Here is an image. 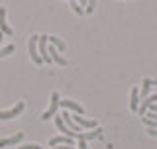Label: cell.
Listing matches in <instances>:
<instances>
[{
	"label": "cell",
	"mask_w": 157,
	"mask_h": 149,
	"mask_svg": "<svg viewBox=\"0 0 157 149\" xmlns=\"http://www.w3.org/2000/svg\"><path fill=\"white\" fill-rule=\"evenodd\" d=\"M2 37H4V33H2V32H0V43H2Z\"/></svg>",
	"instance_id": "obj_24"
},
{
	"label": "cell",
	"mask_w": 157,
	"mask_h": 149,
	"mask_svg": "<svg viewBox=\"0 0 157 149\" xmlns=\"http://www.w3.org/2000/svg\"><path fill=\"white\" fill-rule=\"evenodd\" d=\"M137 108H140V90H137V86H134L130 90V110L136 112Z\"/></svg>",
	"instance_id": "obj_13"
},
{
	"label": "cell",
	"mask_w": 157,
	"mask_h": 149,
	"mask_svg": "<svg viewBox=\"0 0 157 149\" xmlns=\"http://www.w3.org/2000/svg\"><path fill=\"white\" fill-rule=\"evenodd\" d=\"M37 39L39 36H32L29 37V41H28V49H29V57H32V61L36 63V65H41V57H39V53H37Z\"/></svg>",
	"instance_id": "obj_4"
},
{
	"label": "cell",
	"mask_w": 157,
	"mask_h": 149,
	"mask_svg": "<svg viewBox=\"0 0 157 149\" xmlns=\"http://www.w3.org/2000/svg\"><path fill=\"white\" fill-rule=\"evenodd\" d=\"M55 126H57V130L59 132H63V136H67V137H71V139H77V136L73 133L69 128L63 124V120H61V116H55Z\"/></svg>",
	"instance_id": "obj_14"
},
{
	"label": "cell",
	"mask_w": 157,
	"mask_h": 149,
	"mask_svg": "<svg viewBox=\"0 0 157 149\" xmlns=\"http://www.w3.org/2000/svg\"><path fill=\"white\" fill-rule=\"evenodd\" d=\"M47 47H49V36H39L37 39V53L41 57L43 63H51V57L47 53Z\"/></svg>",
	"instance_id": "obj_2"
},
{
	"label": "cell",
	"mask_w": 157,
	"mask_h": 149,
	"mask_svg": "<svg viewBox=\"0 0 157 149\" xmlns=\"http://www.w3.org/2000/svg\"><path fill=\"white\" fill-rule=\"evenodd\" d=\"M147 133H149L151 137H157V130H149V128H147Z\"/></svg>",
	"instance_id": "obj_22"
},
{
	"label": "cell",
	"mask_w": 157,
	"mask_h": 149,
	"mask_svg": "<svg viewBox=\"0 0 157 149\" xmlns=\"http://www.w3.org/2000/svg\"><path fill=\"white\" fill-rule=\"evenodd\" d=\"M22 139H24V132H18V133H14V136L6 137V139H0V149L8 147V145H16V143H20Z\"/></svg>",
	"instance_id": "obj_12"
},
{
	"label": "cell",
	"mask_w": 157,
	"mask_h": 149,
	"mask_svg": "<svg viewBox=\"0 0 157 149\" xmlns=\"http://www.w3.org/2000/svg\"><path fill=\"white\" fill-rule=\"evenodd\" d=\"M153 84H157L155 81H151V78H144V82H141V96L147 98V94H149V88L153 86Z\"/></svg>",
	"instance_id": "obj_16"
},
{
	"label": "cell",
	"mask_w": 157,
	"mask_h": 149,
	"mask_svg": "<svg viewBox=\"0 0 157 149\" xmlns=\"http://www.w3.org/2000/svg\"><path fill=\"white\" fill-rule=\"evenodd\" d=\"M149 114H157V104H153V106H149Z\"/></svg>",
	"instance_id": "obj_23"
},
{
	"label": "cell",
	"mask_w": 157,
	"mask_h": 149,
	"mask_svg": "<svg viewBox=\"0 0 157 149\" xmlns=\"http://www.w3.org/2000/svg\"><path fill=\"white\" fill-rule=\"evenodd\" d=\"M59 106L65 108V110H73L75 114H85V108L75 100H59Z\"/></svg>",
	"instance_id": "obj_8"
},
{
	"label": "cell",
	"mask_w": 157,
	"mask_h": 149,
	"mask_svg": "<svg viewBox=\"0 0 157 149\" xmlns=\"http://www.w3.org/2000/svg\"><path fill=\"white\" fill-rule=\"evenodd\" d=\"M102 132H104V130L98 126L96 130H92V132H81V133H77V139H85L88 143V139H96V137H100Z\"/></svg>",
	"instance_id": "obj_10"
},
{
	"label": "cell",
	"mask_w": 157,
	"mask_h": 149,
	"mask_svg": "<svg viewBox=\"0 0 157 149\" xmlns=\"http://www.w3.org/2000/svg\"><path fill=\"white\" fill-rule=\"evenodd\" d=\"M73 143H75V139H71V137H67V136H57V137H51V139H49V145L51 147H57V145L73 147Z\"/></svg>",
	"instance_id": "obj_11"
},
{
	"label": "cell",
	"mask_w": 157,
	"mask_h": 149,
	"mask_svg": "<svg viewBox=\"0 0 157 149\" xmlns=\"http://www.w3.org/2000/svg\"><path fill=\"white\" fill-rule=\"evenodd\" d=\"M59 100H61V98H59V92L57 90L51 92V102H49V108L41 114V120H49V118L55 116V114H57V108H59Z\"/></svg>",
	"instance_id": "obj_3"
},
{
	"label": "cell",
	"mask_w": 157,
	"mask_h": 149,
	"mask_svg": "<svg viewBox=\"0 0 157 149\" xmlns=\"http://www.w3.org/2000/svg\"><path fill=\"white\" fill-rule=\"evenodd\" d=\"M69 4H71V8L75 10V12L78 14V16H82V14H85V10L81 8V4H78V2H69Z\"/></svg>",
	"instance_id": "obj_18"
},
{
	"label": "cell",
	"mask_w": 157,
	"mask_h": 149,
	"mask_svg": "<svg viewBox=\"0 0 157 149\" xmlns=\"http://www.w3.org/2000/svg\"><path fill=\"white\" fill-rule=\"evenodd\" d=\"M94 4H96V2H88V6L85 8V14H90L92 10H94Z\"/></svg>",
	"instance_id": "obj_20"
},
{
	"label": "cell",
	"mask_w": 157,
	"mask_h": 149,
	"mask_svg": "<svg viewBox=\"0 0 157 149\" xmlns=\"http://www.w3.org/2000/svg\"><path fill=\"white\" fill-rule=\"evenodd\" d=\"M0 32H2L4 36H10V37H12V33H14V29L10 28V24L6 22V8L4 6H0Z\"/></svg>",
	"instance_id": "obj_6"
},
{
	"label": "cell",
	"mask_w": 157,
	"mask_h": 149,
	"mask_svg": "<svg viewBox=\"0 0 157 149\" xmlns=\"http://www.w3.org/2000/svg\"><path fill=\"white\" fill-rule=\"evenodd\" d=\"M47 53H49V57H51V61H53V63H57L59 67H65L67 63H69L67 59L63 57V55H61V53H59L53 45H49V47H47Z\"/></svg>",
	"instance_id": "obj_7"
},
{
	"label": "cell",
	"mask_w": 157,
	"mask_h": 149,
	"mask_svg": "<svg viewBox=\"0 0 157 149\" xmlns=\"http://www.w3.org/2000/svg\"><path fill=\"white\" fill-rule=\"evenodd\" d=\"M14 51H16V47H14V43H8L6 47H2V49H0V59H2V57H8V55H12Z\"/></svg>",
	"instance_id": "obj_17"
},
{
	"label": "cell",
	"mask_w": 157,
	"mask_h": 149,
	"mask_svg": "<svg viewBox=\"0 0 157 149\" xmlns=\"http://www.w3.org/2000/svg\"><path fill=\"white\" fill-rule=\"evenodd\" d=\"M24 108H26V102L20 100V102L14 104L10 110H0V120H12V118H16L24 112Z\"/></svg>",
	"instance_id": "obj_1"
},
{
	"label": "cell",
	"mask_w": 157,
	"mask_h": 149,
	"mask_svg": "<svg viewBox=\"0 0 157 149\" xmlns=\"http://www.w3.org/2000/svg\"><path fill=\"white\" fill-rule=\"evenodd\" d=\"M153 104H157V94H151V96L144 98V102L140 104L137 112H140L141 116H147V110H149V106H153Z\"/></svg>",
	"instance_id": "obj_9"
},
{
	"label": "cell",
	"mask_w": 157,
	"mask_h": 149,
	"mask_svg": "<svg viewBox=\"0 0 157 149\" xmlns=\"http://www.w3.org/2000/svg\"><path fill=\"white\" fill-rule=\"evenodd\" d=\"M78 149H88V143L85 141V139H78V145H77Z\"/></svg>",
	"instance_id": "obj_21"
},
{
	"label": "cell",
	"mask_w": 157,
	"mask_h": 149,
	"mask_svg": "<svg viewBox=\"0 0 157 149\" xmlns=\"http://www.w3.org/2000/svg\"><path fill=\"white\" fill-rule=\"evenodd\" d=\"M18 149H41V145H37V143H28V145H22Z\"/></svg>",
	"instance_id": "obj_19"
},
{
	"label": "cell",
	"mask_w": 157,
	"mask_h": 149,
	"mask_svg": "<svg viewBox=\"0 0 157 149\" xmlns=\"http://www.w3.org/2000/svg\"><path fill=\"white\" fill-rule=\"evenodd\" d=\"M71 118H73V122H75L77 126L81 128V130H82V128H92V130H96V128H98V122H96V120H90V118L73 116V114H71Z\"/></svg>",
	"instance_id": "obj_5"
},
{
	"label": "cell",
	"mask_w": 157,
	"mask_h": 149,
	"mask_svg": "<svg viewBox=\"0 0 157 149\" xmlns=\"http://www.w3.org/2000/svg\"><path fill=\"white\" fill-rule=\"evenodd\" d=\"M49 43H51V45L55 47L59 53H61V51H65V47H67V45H65V41H63L61 37H55V36H49Z\"/></svg>",
	"instance_id": "obj_15"
}]
</instances>
